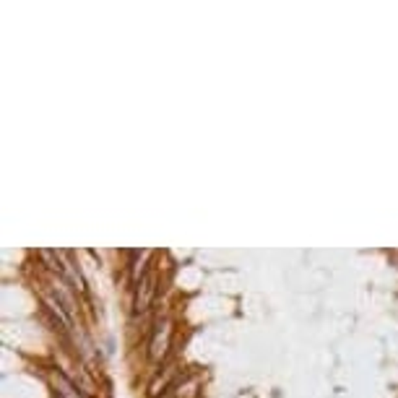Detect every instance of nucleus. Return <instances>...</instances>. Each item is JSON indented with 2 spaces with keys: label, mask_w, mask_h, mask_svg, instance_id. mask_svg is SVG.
I'll use <instances>...</instances> for the list:
<instances>
[{
  "label": "nucleus",
  "mask_w": 398,
  "mask_h": 398,
  "mask_svg": "<svg viewBox=\"0 0 398 398\" xmlns=\"http://www.w3.org/2000/svg\"><path fill=\"white\" fill-rule=\"evenodd\" d=\"M154 292H156V287H154V276L151 273H144V276L138 279V297H136L138 313L149 310V305H151V299H154Z\"/></svg>",
  "instance_id": "1"
}]
</instances>
